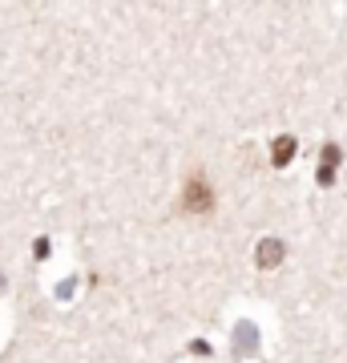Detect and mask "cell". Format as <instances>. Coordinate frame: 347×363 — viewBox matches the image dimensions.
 Here are the masks:
<instances>
[{
	"instance_id": "6da1fadb",
	"label": "cell",
	"mask_w": 347,
	"mask_h": 363,
	"mask_svg": "<svg viewBox=\"0 0 347 363\" xmlns=\"http://www.w3.org/2000/svg\"><path fill=\"white\" fill-rule=\"evenodd\" d=\"M182 210H186V214H210V210H214V190H210V182L206 178L186 182V190H182Z\"/></svg>"
},
{
	"instance_id": "7a4b0ae2",
	"label": "cell",
	"mask_w": 347,
	"mask_h": 363,
	"mask_svg": "<svg viewBox=\"0 0 347 363\" xmlns=\"http://www.w3.org/2000/svg\"><path fill=\"white\" fill-rule=\"evenodd\" d=\"M283 262V242L279 238H263L258 242V267L267 271V267H279Z\"/></svg>"
},
{
	"instance_id": "3957f363",
	"label": "cell",
	"mask_w": 347,
	"mask_h": 363,
	"mask_svg": "<svg viewBox=\"0 0 347 363\" xmlns=\"http://www.w3.org/2000/svg\"><path fill=\"white\" fill-rule=\"evenodd\" d=\"M339 166V150H335V145H327V150H323V169H319V186H327V182H331V169Z\"/></svg>"
},
{
	"instance_id": "277c9868",
	"label": "cell",
	"mask_w": 347,
	"mask_h": 363,
	"mask_svg": "<svg viewBox=\"0 0 347 363\" xmlns=\"http://www.w3.org/2000/svg\"><path fill=\"white\" fill-rule=\"evenodd\" d=\"M291 154H295V138H279L275 142V166H287Z\"/></svg>"
}]
</instances>
